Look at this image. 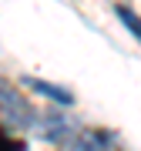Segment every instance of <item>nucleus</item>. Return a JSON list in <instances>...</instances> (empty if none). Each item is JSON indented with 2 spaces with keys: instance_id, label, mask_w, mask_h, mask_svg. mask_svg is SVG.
<instances>
[{
  "instance_id": "4",
  "label": "nucleus",
  "mask_w": 141,
  "mask_h": 151,
  "mask_svg": "<svg viewBox=\"0 0 141 151\" xmlns=\"http://www.w3.org/2000/svg\"><path fill=\"white\" fill-rule=\"evenodd\" d=\"M4 148H24V141L10 138V134H7V128H0V151H4Z\"/></svg>"
},
{
  "instance_id": "3",
  "label": "nucleus",
  "mask_w": 141,
  "mask_h": 151,
  "mask_svg": "<svg viewBox=\"0 0 141 151\" xmlns=\"http://www.w3.org/2000/svg\"><path fill=\"white\" fill-rule=\"evenodd\" d=\"M114 14H118V20H121V24H124V27H128V30H131V34H135V37L141 40V20L135 17V10H128V7H118Z\"/></svg>"
},
{
  "instance_id": "2",
  "label": "nucleus",
  "mask_w": 141,
  "mask_h": 151,
  "mask_svg": "<svg viewBox=\"0 0 141 151\" xmlns=\"http://www.w3.org/2000/svg\"><path fill=\"white\" fill-rule=\"evenodd\" d=\"M24 84H27L34 94H44V97H50L54 104H74V94H70L67 87H57V84H47V81H37V77H27Z\"/></svg>"
},
{
  "instance_id": "1",
  "label": "nucleus",
  "mask_w": 141,
  "mask_h": 151,
  "mask_svg": "<svg viewBox=\"0 0 141 151\" xmlns=\"http://www.w3.org/2000/svg\"><path fill=\"white\" fill-rule=\"evenodd\" d=\"M0 114H4L7 124L17 128V131L37 128V111H34V104L24 94H17V87L7 84V81H0Z\"/></svg>"
}]
</instances>
